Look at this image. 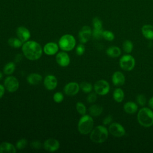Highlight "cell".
I'll use <instances>...</instances> for the list:
<instances>
[{
  "instance_id": "obj_1",
  "label": "cell",
  "mask_w": 153,
  "mask_h": 153,
  "mask_svg": "<svg viewBox=\"0 0 153 153\" xmlns=\"http://www.w3.org/2000/svg\"><path fill=\"white\" fill-rule=\"evenodd\" d=\"M22 51L24 56L29 60H36L42 55L41 46L34 41H26L22 45Z\"/></svg>"
},
{
  "instance_id": "obj_2",
  "label": "cell",
  "mask_w": 153,
  "mask_h": 153,
  "mask_svg": "<svg viewBox=\"0 0 153 153\" xmlns=\"http://www.w3.org/2000/svg\"><path fill=\"white\" fill-rule=\"evenodd\" d=\"M137 120L143 127L151 126L153 124V112L148 108H142L138 112Z\"/></svg>"
},
{
  "instance_id": "obj_3",
  "label": "cell",
  "mask_w": 153,
  "mask_h": 153,
  "mask_svg": "<svg viewBox=\"0 0 153 153\" xmlns=\"http://www.w3.org/2000/svg\"><path fill=\"white\" fill-rule=\"evenodd\" d=\"M108 137L107 129L102 126H98L95 127L90 134V139L95 143H100L105 142Z\"/></svg>"
},
{
  "instance_id": "obj_4",
  "label": "cell",
  "mask_w": 153,
  "mask_h": 153,
  "mask_svg": "<svg viewBox=\"0 0 153 153\" xmlns=\"http://www.w3.org/2000/svg\"><path fill=\"white\" fill-rule=\"evenodd\" d=\"M93 124L94 122L91 117L88 115H84L78 122V131L82 134H87L92 130Z\"/></svg>"
},
{
  "instance_id": "obj_5",
  "label": "cell",
  "mask_w": 153,
  "mask_h": 153,
  "mask_svg": "<svg viewBox=\"0 0 153 153\" xmlns=\"http://www.w3.org/2000/svg\"><path fill=\"white\" fill-rule=\"evenodd\" d=\"M75 39L74 37L69 34L62 36L59 41L60 48L64 51H71L75 45Z\"/></svg>"
},
{
  "instance_id": "obj_6",
  "label": "cell",
  "mask_w": 153,
  "mask_h": 153,
  "mask_svg": "<svg viewBox=\"0 0 153 153\" xmlns=\"http://www.w3.org/2000/svg\"><path fill=\"white\" fill-rule=\"evenodd\" d=\"M120 65L124 71H131L135 65L134 59L130 55L123 56L120 60Z\"/></svg>"
},
{
  "instance_id": "obj_7",
  "label": "cell",
  "mask_w": 153,
  "mask_h": 153,
  "mask_svg": "<svg viewBox=\"0 0 153 153\" xmlns=\"http://www.w3.org/2000/svg\"><path fill=\"white\" fill-rule=\"evenodd\" d=\"M109 85L105 80H99L94 85L95 92L99 95H105L109 91Z\"/></svg>"
},
{
  "instance_id": "obj_8",
  "label": "cell",
  "mask_w": 153,
  "mask_h": 153,
  "mask_svg": "<svg viewBox=\"0 0 153 153\" xmlns=\"http://www.w3.org/2000/svg\"><path fill=\"white\" fill-rule=\"evenodd\" d=\"M4 86L9 92H14L18 89L19 83L14 76H9L4 81Z\"/></svg>"
},
{
  "instance_id": "obj_9",
  "label": "cell",
  "mask_w": 153,
  "mask_h": 153,
  "mask_svg": "<svg viewBox=\"0 0 153 153\" xmlns=\"http://www.w3.org/2000/svg\"><path fill=\"white\" fill-rule=\"evenodd\" d=\"M109 133L115 137H121L125 134L124 127L120 124L114 123L111 124L109 127Z\"/></svg>"
},
{
  "instance_id": "obj_10",
  "label": "cell",
  "mask_w": 153,
  "mask_h": 153,
  "mask_svg": "<svg viewBox=\"0 0 153 153\" xmlns=\"http://www.w3.org/2000/svg\"><path fill=\"white\" fill-rule=\"evenodd\" d=\"M92 34L91 28L89 26H83L79 32L78 36L79 38V41L81 43H86L90 38Z\"/></svg>"
},
{
  "instance_id": "obj_11",
  "label": "cell",
  "mask_w": 153,
  "mask_h": 153,
  "mask_svg": "<svg viewBox=\"0 0 153 153\" xmlns=\"http://www.w3.org/2000/svg\"><path fill=\"white\" fill-rule=\"evenodd\" d=\"M60 146L59 141L55 139L51 138L45 140L44 143V148L48 152H54L57 151Z\"/></svg>"
},
{
  "instance_id": "obj_12",
  "label": "cell",
  "mask_w": 153,
  "mask_h": 153,
  "mask_svg": "<svg viewBox=\"0 0 153 153\" xmlns=\"http://www.w3.org/2000/svg\"><path fill=\"white\" fill-rule=\"evenodd\" d=\"M79 90V86L76 82H69L64 87V92L68 96H74L78 93Z\"/></svg>"
},
{
  "instance_id": "obj_13",
  "label": "cell",
  "mask_w": 153,
  "mask_h": 153,
  "mask_svg": "<svg viewBox=\"0 0 153 153\" xmlns=\"http://www.w3.org/2000/svg\"><path fill=\"white\" fill-rule=\"evenodd\" d=\"M16 34L18 38L20 39L23 42H26L30 37V33L29 30L23 26L19 27L17 29Z\"/></svg>"
},
{
  "instance_id": "obj_14",
  "label": "cell",
  "mask_w": 153,
  "mask_h": 153,
  "mask_svg": "<svg viewBox=\"0 0 153 153\" xmlns=\"http://www.w3.org/2000/svg\"><path fill=\"white\" fill-rule=\"evenodd\" d=\"M57 63L62 67L67 66L70 63V58L69 55L65 52H60L56 55Z\"/></svg>"
},
{
  "instance_id": "obj_15",
  "label": "cell",
  "mask_w": 153,
  "mask_h": 153,
  "mask_svg": "<svg viewBox=\"0 0 153 153\" xmlns=\"http://www.w3.org/2000/svg\"><path fill=\"white\" fill-rule=\"evenodd\" d=\"M44 85L47 90H54L57 85V80L54 75H47L44 79Z\"/></svg>"
},
{
  "instance_id": "obj_16",
  "label": "cell",
  "mask_w": 153,
  "mask_h": 153,
  "mask_svg": "<svg viewBox=\"0 0 153 153\" xmlns=\"http://www.w3.org/2000/svg\"><path fill=\"white\" fill-rule=\"evenodd\" d=\"M59 50L58 45L53 42H48L44 47V51L47 55H54Z\"/></svg>"
},
{
  "instance_id": "obj_17",
  "label": "cell",
  "mask_w": 153,
  "mask_h": 153,
  "mask_svg": "<svg viewBox=\"0 0 153 153\" xmlns=\"http://www.w3.org/2000/svg\"><path fill=\"white\" fill-rule=\"evenodd\" d=\"M112 80L114 85L115 86H121L125 82V77L121 72L117 71L113 74Z\"/></svg>"
},
{
  "instance_id": "obj_18",
  "label": "cell",
  "mask_w": 153,
  "mask_h": 153,
  "mask_svg": "<svg viewBox=\"0 0 153 153\" xmlns=\"http://www.w3.org/2000/svg\"><path fill=\"white\" fill-rule=\"evenodd\" d=\"M16 148L9 142H2L0 144V153H15Z\"/></svg>"
},
{
  "instance_id": "obj_19",
  "label": "cell",
  "mask_w": 153,
  "mask_h": 153,
  "mask_svg": "<svg viewBox=\"0 0 153 153\" xmlns=\"http://www.w3.org/2000/svg\"><path fill=\"white\" fill-rule=\"evenodd\" d=\"M143 35L148 39H153V26L150 25H145L142 27Z\"/></svg>"
},
{
  "instance_id": "obj_20",
  "label": "cell",
  "mask_w": 153,
  "mask_h": 153,
  "mask_svg": "<svg viewBox=\"0 0 153 153\" xmlns=\"http://www.w3.org/2000/svg\"><path fill=\"white\" fill-rule=\"evenodd\" d=\"M42 80V76L38 74H31L27 77V82L31 85H37Z\"/></svg>"
},
{
  "instance_id": "obj_21",
  "label": "cell",
  "mask_w": 153,
  "mask_h": 153,
  "mask_svg": "<svg viewBox=\"0 0 153 153\" xmlns=\"http://www.w3.org/2000/svg\"><path fill=\"white\" fill-rule=\"evenodd\" d=\"M124 110L127 114H134L137 110V105L132 102H128L124 106Z\"/></svg>"
},
{
  "instance_id": "obj_22",
  "label": "cell",
  "mask_w": 153,
  "mask_h": 153,
  "mask_svg": "<svg viewBox=\"0 0 153 153\" xmlns=\"http://www.w3.org/2000/svg\"><path fill=\"white\" fill-rule=\"evenodd\" d=\"M106 53L111 57H117L121 54V50L118 47L112 46L107 49Z\"/></svg>"
},
{
  "instance_id": "obj_23",
  "label": "cell",
  "mask_w": 153,
  "mask_h": 153,
  "mask_svg": "<svg viewBox=\"0 0 153 153\" xmlns=\"http://www.w3.org/2000/svg\"><path fill=\"white\" fill-rule=\"evenodd\" d=\"M102 111H103V108L99 105H91L89 108L90 114L94 117H97L100 115Z\"/></svg>"
},
{
  "instance_id": "obj_24",
  "label": "cell",
  "mask_w": 153,
  "mask_h": 153,
  "mask_svg": "<svg viewBox=\"0 0 153 153\" xmlns=\"http://www.w3.org/2000/svg\"><path fill=\"white\" fill-rule=\"evenodd\" d=\"M113 97L114 100L117 102H122L124 97L123 91L121 88H116L113 93Z\"/></svg>"
},
{
  "instance_id": "obj_25",
  "label": "cell",
  "mask_w": 153,
  "mask_h": 153,
  "mask_svg": "<svg viewBox=\"0 0 153 153\" xmlns=\"http://www.w3.org/2000/svg\"><path fill=\"white\" fill-rule=\"evenodd\" d=\"M8 44L11 47L19 48L22 45L23 42L20 39L13 37V38H10L8 39Z\"/></svg>"
},
{
  "instance_id": "obj_26",
  "label": "cell",
  "mask_w": 153,
  "mask_h": 153,
  "mask_svg": "<svg viewBox=\"0 0 153 153\" xmlns=\"http://www.w3.org/2000/svg\"><path fill=\"white\" fill-rule=\"evenodd\" d=\"M15 70V65L13 62L7 63L4 68V72L6 75H10L14 72Z\"/></svg>"
},
{
  "instance_id": "obj_27",
  "label": "cell",
  "mask_w": 153,
  "mask_h": 153,
  "mask_svg": "<svg viewBox=\"0 0 153 153\" xmlns=\"http://www.w3.org/2000/svg\"><path fill=\"white\" fill-rule=\"evenodd\" d=\"M133 43L129 40L125 41L123 44V48L124 51L127 53H130L133 50Z\"/></svg>"
},
{
  "instance_id": "obj_28",
  "label": "cell",
  "mask_w": 153,
  "mask_h": 153,
  "mask_svg": "<svg viewBox=\"0 0 153 153\" xmlns=\"http://www.w3.org/2000/svg\"><path fill=\"white\" fill-rule=\"evenodd\" d=\"M79 87L84 93H90L92 90L91 84L85 81L82 82L80 84Z\"/></svg>"
},
{
  "instance_id": "obj_29",
  "label": "cell",
  "mask_w": 153,
  "mask_h": 153,
  "mask_svg": "<svg viewBox=\"0 0 153 153\" xmlns=\"http://www.w3.org/2000/svg\"><path fill=\"white\" fill-rule=\"evenodd\" d=\"M102 29H94L92 32V36L94 39H100L102 36Z\"/></svg>"
},
{
  "instance_id": "obj_30",
  "label": "cell",
  "mask_w": 153,
  "mask_h": 153,
  "mask_svg": "<svg viewBox=\"0 0 153 153\" xmlns=\"http://www.w3.org/2000/svg\"><path fill=\"white\" fill-rule=\"evenodd\" d=\"M76 108L79 114H80L82 115H84L85 114L86 112V108L85 105L81 103V102H78L76 105Z\"/></svg>"
},
{
  "instance_id": "obj_31",
  "label": "cell",
  "mask_w": 153,
  "mask_h": 153,
  "mask_svg": "<svg viewBox=\"0 0 153 153\" xmlns=\"http://www.w3.org/2000/svg\"><path fill=\"white\" fill-rule=\"evenodd\" d=\"M102 36L107 41H112L114 39V33L109 30H105L103 31Z\"/></svg>"
},
{
  "instance_id": "obj_32",
  "label": "cell",
  "mask_w": 153,
  "mask_h": 153,
  "mask_svg": "<svg viewBox=\"0 0 153 153\" xmlns=\"http://www.w3.org/2000/svg\"><path fill=\"white\" fill-rule=\"evenodd\" d=\"M93 25L94 29H102V22L98 17H94L93 19Z\"/></svg>"
},
{
  "instance_id": "obj_33",
  "label": "cell",
  "mask_w": 153,
  "mask_h": 153,
  "mask_svg": "<svg viewBox=\"0 0 153 153\" xmlns=\"http://www.w3.org/2000/svg\"><path fill=\"white\" fill-rule=\"evenodd\" d=\"M27 140L25 139H21L16 143V148L18 149H23L27 145Z\"/></svg>"
},
{
  "instance_id": "obj_34",
  "label": "cell",
  "mask_w": 153,
  "mask_h": 153,
  "mask_svg": "<svg viewBox=\"0 0 153 153\" xmlns=\"http://www.w3.org/2000/svg\"><path fill=\"white\" fill-rule=\"evenodd\" d=\"M136 101L140 106H144L146 102V99L143 94H139L136 97Z\"/></svg>"
},
{
  "instance_id": "obj_35",
  "label": "cell",
  "mask_w": 153,
  "mask_h": 153,
  "mask_svg": "<svg viewBox=\"0 0 153 153\" xmlns=\"http://www.w3.org/2000/svg\"><path fill=\"white\" fill-rule=\"evenodd\" d=\"M63 95L60 92H57L53 96V100L54 102L57 103H60L63 100Z\"/></svg>"
},
{
  "instance_id": "obj_36",
  "label": "cell",
  "mask_w": 153,
  "mask_h": 153,
  "mask_svg": "<svg viewBox=\"0 0 153 153\" xmlns=\"http://www.w3.org/2000/svg\"><path fill=\"white\" fill-rule=\"evenodd\" d=\"M85 51V47L83 44H79L76 48V53L78 56H81L84 54Z\"/></svg>"
},
{
  "instance_id": "obj_37",
  "label": "cell",
  "mask_w": 153,
  "mask_h": 153,
  "mask_svg": "<svg viewBox=\"0 0 153 153\" xmlns=\"http://www.w3.org/2000/svg\"><path fill=\"white\" fill-rule=\"evenodd\" d=\"M97 96L94 93H91L87 97V100L88 103H93L96 100Z\"/></svg>"
},
{
  "instance_id": "obj_38",
  "label": "cell",
  "mask_w": 153,
  "mask_h": 153,
  "mask_svg": "<svg viewBox=\"0 0 153 153\" xmlns=\"http://www.w3.org/2000/svg\"><path fill=\"white\" fill-rule=\"evenodd\" d=\"M30 146L33 149H40L41 147V143L39 141H33L30 144Z\"/></svg>"
},
{
  "instance_id": "obj_39",
  "label": "cell",
  "mask_w": 153,
  "mask_h": 153,
  "mask_svg": "<svg viewBox=\"0 0 153 153\" xmlns=\"http://www.w3.org/2000/svg\"><path fill=\"white\" fill-rule=\"evenodd\" d=\"M112 117L111 115H109L104 118V120L103 121V123L105 125H107V124H109V123H111L112 122Z\"/></svg>"
},
{
  "instance_id": "obj_40",
  "label": "cell",
  "mask_w": 153,
  "mask_h": 153,
  "mask_svg": "<svg viewBox=\"0 0 153 153\" xmlns=\"http://www.w3.org/2000/svg\"><path fill=\"white\" fill-rule=\"evenodd\" d=\"M4 92H5L4 87L2 85L0 84V99L3 96Z\"/></svg>"
},
{
  "instance_id": "obj_41",
  "label": "cell",
  "mask_w": 153,
  "mask_h": 153,
  "mask_svg": "<svg viewBox=\"0 0 153 153\" xmlns=\"http://www.w3.org/2000/svg\"><path fill=\"white\" fill-rule=\"evenodd\" d=\"M22 59V56L21 54H17L15 57V62H19Z\"/></svg>"
},
{
  "instance_id": "obj_42",
  "label": "cell",
  "mask_w": 153,
  "mask_h": 153,
  "mask_svg": "<svg viewBox=\"0 0 153 153\" xmlns=\"http://www.w3.org/2000/svg\"><path fill=\"white\" fill-rule=\"evenodd\" d=\"M149 106L153 109V97H151L149 100Z\"/></svg>"
},
{
  "instance_id": "obj_43",
  "label": "cell",
  "mask_w": 153,
  "mask_h": 153,
  "mask_svg": "<svg viewBox=\"0 0 153 153\" xmlns=\"http://www.w3.org/2000/svg\"><path fill=\"white\" fill-rule=\"evenodd\" d=\"M2 78V74L0 72V79H1Z\"/></svg>"
}]
</instances>
